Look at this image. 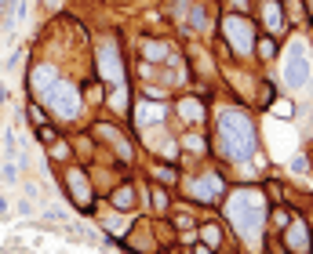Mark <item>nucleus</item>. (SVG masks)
Segmentation results:
<instances>
[{
	"mask_svg": "<svg viewBox=\"0 0 313 254\" xmlns=\"http://www.w3.org/2000/svg\"><path fill=\"white\" fill-rule=\"evenodd\" d=\"M310 135H313V116H310Z\"/></svg>",
	"mask_w": 313,
	"mask_h": 254,
	"instance_id": "17",
	"label": "nucleus"
},
{
	"mask_svg": "<svg viewBox=\"0 0 313 254\" xmlns=\"http://www.w3.org/2000/svg\"><path fill=\"white\" fill-rule=\"evenodd\" d=\"M222 142H226V153L237 156V160H248L255 153V127L244 113H222Z\"/></svg>",
	"mask_w": 313,
	"mask_h": 254,
	"instance_id": "2",
	"label": "nucleus"
},
{
	"mask_svg": "<svg viewBox=\"0 0 313 254\" xmlns=\"http://www.w3.org/2000/svg\"><path fill=\"white\" fill-rule=\"evenodd\" d=\"M291 171L302 174V171H306V160H302V156H291Z\"/></svg>",
	"mask_w": 313,
	"mask_h": 254,
	"instance_id": "15",
	"label": "nucleus"
},
{
	"mask_svg": "<svg viewBox=\"0 0 313 254\" xmlns=\"http://www.w3.org/2000/svg\"><path fill=\"white\" fill-rule=\"evenodd\" d=\"M266 22H270V29H281V26H284L281 7H277V4H266Z\"/></svg>",
	"mask_w": 313,
	"mask_h": 254,
	"instance_id": "9",
	"label": "nucleus"
},
{
	"mask_svg": "<svg viewBox=\"0 0 313 254\" xmlns=\"http://www.w3.org/2000/svg\"><path fill=\"white\" fill-rule=\"evenodd\" d=\"M288 247L299 251V254L310 251V232H306V225H302V222H295V225L288 229Z\"/></svg>",
	"mask_w": 313,
	"mask_h": 254,
	"instance_id": "7",
	"label": "nucleus"
},
{
	"mask_svg": "<svg viewBox=\"0 0 313 254\" xmlns=\"http://www.w3.org/2000/svg\"><path fill=\"white\" fill-rule=\"evenodd\" d=\"M284 80H288L291 87H306V84H310V62H306V48H302V44H295V48L288 51Z\"/></svg>",
	"mask_w": 313,
	"mask_h": 254,
	"instance_id": "3",
	"label": "nucleus"
},
{
	"mask_svg": "<svg viewBox=\"0 0 313 254\" xmlns=\"http://www.w3.org/2000/svg\"><path fill=\"white\" fill-rule=\"evenodd\" d=\"M146 55H150V58H160V55H164V44H146Z\"/></svg>",
	"mask_w": 313,
	"mask_h": 254,
	"instance_id": "13",
	"label": "nucleus"
},
{
	"mask_svg": "<svg viewBox=\"0 0 313 254\" xmlns=\"http://www.w3.org/2000/svg\"><path fill=\"white\" fill-rule=\"evenodd\" d=\"M124 102H127V95H124V87H121V91L113 95V109H124Z\"/></svg>",
	"mask_w": 313,
	"mask_h": 254,
	"instance_id": "14",
	"label": "nucleus"
},
{
	"mask_svg": "<svg viewBox=\"0 0 313 254\" xmlns=\"http://www.w3.org/2000/svg\"><path fill=\"white\" fill-rule=\"evenodd\" d=\"M98 62H102L106 80H121V62H117V55H113V44H106V48L98 51Z\"/></svg>",
	"mask_w": 313,
	"mask_h": 254,
	"instance_id": "6",
	"label": "nucleus"
},
{
	"mask_svg": "<svg viewBox=\"0 0 313 254\" xmlns=\"http://www.w3.org/2000/svg\"><path fill=\"white\" fill-rule=\"evenodd\" d=\"M160 116H164V109H156V106H146L142 109V124H156Z\"/></svg>",
	"mask_w": 313,
	"mask_h": 254,
	"instance_id": "11",
	"label": "nucleus"
},
{
	"mask_svg": "<svg viewBox=\"0 0 313 254\" xmlns=\"http://www.w3.org/2000/svg\"><path fill=\"white\" fill-rule=\"evenodd\" d=\"M193 189H197L200 200H215L219 189H222V182H219V174H208V178H200V182L193 185Z\"/></svg>",
	"mask_w": 313,
	"mask_h": 254,
	"instance_id": "8",
	"label": "nucleus"
},
{
	"mask_svg": "<svg viewBox=\"0 0 313 254\" xmlns=\"http://www.w3.org/2000/svg\"><path fill=\"white\" fill-rule=\"evenodd\" d=\"M48 102H51V109L59 113V116H77V113H80V106H77V91H73L69 84H55V91L48 95Z\"/></svg>",
	"mask_w": 313,
	"mask_h": 254,
	"instance_id": "5",
	"label": "nucleus"
},
{
	"mask_svg": "<svg viewBox=\"0 0 313 254\" xmlns=\"http://www.w3.org/2000/svg\"><path fill=\"white\" fill-rule=\"evenodd\" d=\"M131 200H135V196H131V189H127V185L113 193V203H117V207H131Z\"/></svg>",
	"mask_w": 313,
	"mask_h": 254,
	"instance_id": "10",
	"label": "nucleus"
},
{
	"mask_svg": "<svg viewBox=\"0 0 313 254\" xmlns=\"http://www.w3.org/2000/svg\"><path fill=\"white\" fill-rule=\"evenodd\" d=\"M226 214H229L233 229L241 232L244 240H255V236H259V225H262V214H266L262 193H255V189H244V193H237L233 200H229Z\"/></svg>",
	"mask_w": 313,
	"mask_h": 254,
	"instance_id": "1",
	"label": "nucleus"
},
{
	"mask_svg": "<svg viewBox=\"0 0 313 254\" xmlns=\"http://www.w3.org/2000/svg\"><path fill=\"white\" fill-rule=\"evenodd\" d=\"M259 55H262V58H273V55H277V44H273V40H262L259 44Z\"/></svg>",
	"mask_w": 313,
	"mask_h": 254,
	"instance_id": "12",
	"label": "nucleus"
},
{
	"mask_svg": "<svg viewBox=\"0 0 313 254\" xmlns=\"http://www.w3.org/2000/svg\"><path fill=\"white\" fill-rule=\"evenodd\" d=\"M186 116H189V120H197V116H200V109H197V102H186Z\"/></svg>",
	"mask_w": 313,
	"mask_h": 254,
	"instance_id": "16",
	"label": "nucleus"
},
{
	"mask_svg": "<svg viewBox=\"0 0 313 254\" xmlns=\"http://www.w3.org/2000/svg\"><path fill=\"white\" fill-rule=\"evenodd\" d=\"M222 29H226V40L233 44V51H251V26H248V18H237V15H229L226 22H222Z\"/></svg>",
	"mask_w": 313,
	"mask_h": 254,
	"instance_id": "4",
	"label": "nucleus"
}]
</instances>
